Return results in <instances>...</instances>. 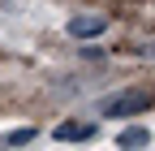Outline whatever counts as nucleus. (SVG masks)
I'll use <instances>...</instances> for the list:
<instances>
[{"label": "nucleus", "mask_w": 155, "mask_h": 151, "mask_svg": "<svg viewBox=\"0 0 155 151\" xmlns=\"http://www.w3.org/2000/svg\"><path fill=\"white\" fill-rule=\"evenodd\" d=\"M151 108V91L147 86H125V91H116V95L99 99V112L104 117H138V112Z\"/></svg>", "instance_id": "obj_1"}, {"label": "nucleus", "mask_w": 155, "mask_h": 151, "mask_svg": "<svg viewBox=\"0 0 155 151\" xmlns=\"http://www.w3.org/2000/svg\"><path fill=\"white\" fill-rule=\"evenodd\" d=\"M65 30L73 35V39H95V35L108 30V17H104V13H78V17H69Z\"/></svg>", "instance_id": "obj_2"}, {"label": "nucleus", "mask_w": 155, "mask_h": 151, "mask_svg": "<svg viewBox=\"0 0 155 151\" xmlns=\"http://www.w3.org/2000/svg\"><path fill=\"white\" fill-rule=\"evenodd\" d=\"M56 138H61V143H82V138H95V125H91V121H65V125H56Z\"/></svg>", "instance_id": "obj_3"}, {"label": "nucleus", "mask_w": 155, "mask_h": 151, "mask_svg": "<svg viewBox=\"0 0 155 151\" xmlns=\"http://www.w3.org/2000/svg\"><path fill=\"white\" fill-rule=\"evenodd\" d=\"M116 143H121V147H147V143H151V129H147V125H129V129H121Z\"/></svg>", "instance_id": "obj_4"}, {"label": "nucleus", "mask_w": 155, "mask_h": 151, "mask_svg": "<svg viewBox=\"0 0 155 151\" xmlns=\"http://www.w3.org/2000/svg\"><path fill=\"white\" fill-rule=\"evenodd\" d=\"M30 138H35V129H9L0 143H5V147H22V143H30Z\"/></svg>", "instance_id": "obj_5"}, {"label": "nucleus", "mask_w": 155, "mask_h": 151, "mask_svg": "<svg viewBox=\"0 0 155 151\" xmlns=\"http://www.w3.org/2000/svg\"><path fill=\"white\" fill-rule=\"evenodd\" d=\"M142 52H147V56H155V39H151V43H147V48H142Z\"/></svg>", "instance_id": "obj_6"}]
</instances>
